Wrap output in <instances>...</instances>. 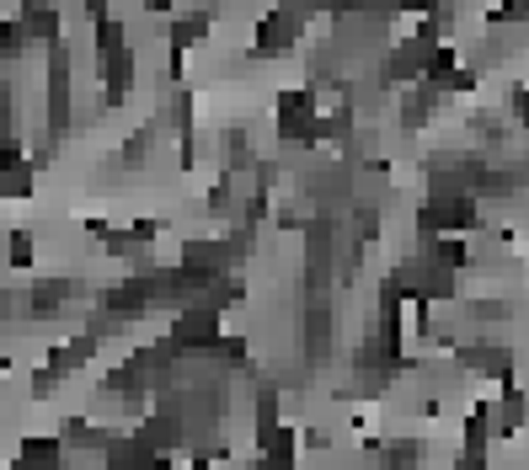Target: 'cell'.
<instances>
[{
    "label": "cell",
    "instance_id": "obj_1",
    "mask_svg": "<svg viewBox=\"0 0 529 470\" xmlns=\"http://www.w3.org/2000/svg\"><path fill=\"white\" fill-rule=\"evenodd\" d=\"M225 337V316L214 305H188V310H177V321H171V332H166V342H171V353H209L214 342Z\"/></svg>",
    "mask_w": 529,
    "mask_h": 470
},
{
    "label": "cell",
    "instance_id": "obj_2",
    "mask_svg": "<svg viewBox=\"0 0 529 470\" xmlns=\"http://www.w3.org/2000/svg\"><path fill=\"white\" fill-rule=\"evenodd\" d=\"M460 364L481 380L513 385V348H503V342H471V348H460Z\"/></svg>",
    "mask_w": 529,
    "mask_h": 470
},
{
    "label": "cell",
    "instance_id": "obj_3",
    "mask_svg": "<svg viewBox=\"0 0 529 470\" xmlns=\"http://www.w3.org/2000/svg\"><path fill=\"white\" fill-rule=\"evenodd\" d=\"M252 38H257V54H268V59H273V54H289L294 38H300V22H289L284 11H268V17L257 22Z\"/></svg>",
    "mask_w": 529,
    "mask_h": 470
},
{
    "label": "cell",
    "instance_id": "obj_4",
    "mask_svg": "<svg viewBox=\"0 0 529 470\" xmlns=\"http://www.w3.org/2000/svg\"><path fill=\"white\" fill-rule=\"evenodd\" d=\"M102 102L107 107H118L123 97H129V86H134V49H123V54H113V59H102Z\"/></svg>",
    "mask_w": 529,
    "mask_h": 470
},
{
    "label": "cell",
    "instance_id": "obj_5",
    "mask_svg": "<svg viewBox=\"0 0 529 470\" xmlns=\"http://www.w3.org/2000/svg\"><path fill=\"white\" fill-rule=\"evenodd\" d=\"M22 27H27V43H59V38H65L54 0H33V6L22 11Z\"/></svg>",
    "mask_w": 529,
    "mask_h": 470
},
{
    "label": "cell",
    "instance_id": "obj_6",
    "mask_svg": "<svg viewBox=\"0 0 529 470\" xmlns=\"http://www.w3.org/2000/svg\"><path fill=\"white\" fill-rule=\"evenodd\" d=\"M17 470H65V438H27L17 454Z\"/></svg>",
    "mask_w": 529,
    "mask_h": 470
},
{
    "label": "cell",
    "instance_id": "obj_7",
    "mask_svg": "<svg viewBox=\"0 0 529 470\" xmlns=\"http://www.w3.org/2000/svg\"><path fill=\"white\" fill-rule=\"evenodd\" d=\"M455 0H433V6L423 11V22L412 27V38H423V43H449L455 38Z\"/></svg>",
    "mask_w": 529,
    "mask_h": 470
},
{
    "label": "cell",
    "instance_id": "obj_8",
    "mask_svg": "<svg viewBox=\"0 0 529 470\" xmlns=\"http://www.w3.org/2000/svg\"><path fill=\"white\" fill-rule=\"evenodd\" d=\"M257 449H262V460H268L273 470H294V465H300V433H289V428L262 433Z\"/></svg>",
    "mask_w": 529,
    "mask_h": 470
},
{
    "label": "cell",
    "instance_id": "obj_9",
    "mask_svg": "<svg viewBox=\"0 0 529 470\" xmlns=\"http://www.w3.org/2000/svg\"><path fill=\"white\" fill-rule=\"evenodd\" d=\"M209 11H177L171 17V27H166V38H171V49H188V43H204L209 38Z\"/></svg>",
    "mask_w": 529,
    "mask_h": 470
},
{
    "label": "cell",
    "instance_id": "obj_10",
    "mask_svg": "<svg viewBox=\"0 0 529 470\" xmlns=\"http://www.w3.org/2000/svg\"><path fill=\"white\" fill-rule=\"evenodd\" d=\"M166 129L177 134V139H188L193 134V91H182V86H171L166 91Z\"/></svg>",
    "mask_w": 529,
    "mask_h": 470
},
{
    "label": "cell",
    "instance_id": "obj_11",
    "mask_svg": "<svg viewBox=\"0 0 529 470\" xmlns=\"http://www.w3.org/2000/svg\"><path fill=\"white\" fill-rule=\"evenodd\" d=\"M91 49H97V59H113V54L129 49V33H123V22H118V17L91 22Z\"/></svg>",
    "mask_w": 529,
    "mask_h": 470
},
{
    "label": "cell",
    "instance_id": "obj_12",
    "mask_svg": "<svg viewBox=\"0 0 529 470\" xmlns=\"http://www.w3.org/2000/svg\"><path fill=\"white\" fill-rule=\"evenodd\" d=\"M70 289H75L70 278H38V284H33V310H38V316H49V310L65 305Z\"/></svg>",
    "mask_w": 529,
    "mask_h": 470
},
{
    "label": "cell",
    "instance_id": "obj_13",
    "mask_svg": "<svg viewBox=\"0 0 529 470\" xmlns=\"http://www.w3.org/2000/svg\"><path fill=\"white\" fill-rule=\"evenodd\" d=\"M22 54H27V27H22V17L0 22V65H17Z\"/></svg>",
    "mask_w": 529,
    "mask_h": 470
},
{
    "label": "cell",
    "instance_id": "obj_14",
    "mask_svg": "<svg viewBox=\"0 0 529 470\" xmlns=\"http://www.w3.org/2000/svg\"><path fill=\"white\" fill-rule=\"evenodd\" d=\"M220 145L230 150V171H252L257 166V150H252V139H246V129L220 134Z\"/></svg>",
    "mask_w": 529,
    "mask_h": 470
},
{
    "label": "cell",
    "instance_id": "obj_15",
    "mask_svg": "<svg viewBox=\"0 0 529 470\" xmlns=\"http://www.w3.org/2000/svg\"><path fill=\"white\" fill-rule=\"evenodd\" d=\"M6 262H11V268H33V235H27V230H11L6 235Z\"/></svg>",
    "mask_w": 529,
    "mask_h": 470
},
{
    "label": "cell",
    "instance_id": "obj_16",
    "mask_svg": "<svg viewBox=\"0 0 529 470\" xmlns=\"http://www.w3.org/2000/svg\"><path fill=\"white\" fill-rule=\"evenodd\" d=\"M353 241H359V246L380 241V214L375 209H353Z\"/></svg>",
    "mask_w": 529,
    "mask_h": 470
},
{
    "label": "cell",
    "instance_id": "obj_17",
    "mask_svg": "<svg viewBox=\"0 0 529 470\" xmlns=\"http://www.w3.org/2000/svg\"><path fill=\"white\" fill-rule=\"evenodd\" d=\"M150 139H155V129H139V134H129V139H123V166H145Z\"/></svg>",
    "mask_w": 529,
    "mask_h": 470
},
{
    "label": "cell",
    "instance_id": "obj_18",
    "mask_svg": "<svg viewBox=\"0 0 529 470\" xmlns=\"http://www.w3.org/2000/svg\"><path fill=\"white\" fill-rule=\"evenodd\" d=\"M59 380H65V374H59L54 364H38L33 369V401H49L54 390H59Z\"/></svg>",
    "mask_w": 529,
    "mask_h": 470
},
{
    "label": "cell",
    "instance_id": "obj_19",
    "mask_svg": "<svg viewBox=\"0 0 529 470\" xmlns=\"http://www.w3.org/2000/svg\"><path fill=\"white\" fill-rule=\"evenodd\" d=\"M129 235H134V246H150L155 235H161V219H134V225H129Z\"/></svg>",
    "mask_w": 529,
    "mask_h": 470
},
{
    "label": "cell",
    "instance_id": "obj_20",
    "mask_svg": "<svg viewBox=\"0 0 529 470\" xmlns=\"http://www.w3.org/2000/svg\"><path fill=\"white\" fill-rule=\"evenodd\" d=\"M476 321H487V326L508 321V305H503V300H487V305H476Z\"/></svg>",
    "mask_w": 529,
    "mask_h": 470
},
{
    "label": "cell",
    "instance_id": "obj_21",
    "mask_svg": "<svg viewBox=\"0 0 529 470\" xmlns=\"http://www.w3.org/2000/svg\"><path fill=\"white\" fill-rule=\"evenodd\" d=\"M508 107H513V118H519L524 129H529V91H524V86H519V91H513V97H508Z\"/></svg>",
    "mask_w": 529,
    "mask_h": 470
},
{
    "label": "cell",
    "instance_id": "obj_22",
    "mask_svg": "<svg viewBox=\"0 0 529 470\" xmlns=\"http://www.w3.org/2000/svg\"><path fill=\"white\" fill-rule=\"evenodd\" d=\"M139 6H145L150 17H166V11H171V0H139Z\"/></svg>",
    "mask_w": 529,
    "mask_h": 470
},
{
    "label": "cell",
    "instance_id": "obj_23",
    "mask_svg": "<svg viewBox=\"0 0 529 470\" xmlns=\"http://www.w3.org/2000/svg\"><path fill=\"white\" fill-rule=\"evenodd\" d=\"M391 6H396V11H428L433 0H391Z\"/></svg>",
    "mask_w": 529,
    "mask_h": 470
},
{
    "label": "cell",
    "instance_id": "obj_24",
    "mask_svg": "<svg viewBox=\"0 0 529 470\" xmlns=\"http://www.w3.org/2000/svg\"><path fill=\"white\" fill-rule=\"evenodd\" d=\"M252 470H273V465H268V460H262V454H257V465H252Z\"/></svg>",
    "mask_w": 529,
    "mask_h": 470
},
{
    "label": "cell",
    "instance_id": "obj_25",
    "mask_svg": "<svg viewBox=\"0 0 529 470\" xmlns=\"http://www.w3.org/2000/svg\"><path fill=\"white\" fill-rule=\"evenodd\" d=\"M0 203H6V187H0Z\"/></svg>",
    "mask_w": 529,
    "mask_h": 470
}]
</instances>
